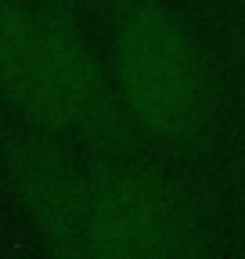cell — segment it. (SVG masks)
<instances>
[{
	"mask_svg": "<svg viewBox=\"0 0 245 259\" xmlns=\"http://www.w3.org/2000/svg\"><path fill=\"white\" fill-rule=\"evenodd\" d=\"M58 4H65V8H76V4H79V0H58Z\"/></svg>",
	"mask_w": 245,
	"mask_h": 259,
	"instance_id": "obj_6",
	"label": "cell"
},
{
	"mask_svg": "<svg viewBox=\"0 0 245 259\" xmlns=\"http://www.w3.org/2000/svg\"><path fill=\"white\" fill-rule=\"evenodd\" d=\"M105 4H108V11H112V15H119L123 8H127V4H130V0H105Z\"/></svg>",
	"mask_w": 245,
	"mask_h": 259,
	"instance_id": "obj_5",
	"label": "cell"
},
{
	"mask_svg": "<svg viewBox=\"0 0 245 259\" xmlns=\"http://www.w3.org/2000/svg\"><path fill=\"white\" fill-rule=\"evenodd\" d=\"M191 216L155 169L105 162L87 180V259H188Z\"/></svg>",
	"mask_w": 245,
	"mask_h": 259,
	"instance_id": "obj_2",
	"label": "cell"
},
{
	"mask_svg": "<svg viewBox=\"0 0 245 259\" xmlns=\"http://www.w3.org/2000/svg\"><path fill=\"white\" fill-rule=\"evenodd\" d=\"M22 198L36 212L61 259H87V180L51 141H22L15 151Z\"/></svg>",
	"mask_w": 245,
	"mask_h": 259,
	"instance_id": "obj_4",
	"label": "cell"
},
{
	"mask_svg": "<svg viewBox=\"0 0 245 259\" xmlns=\"http://www.w3.org/2000/svg\"><path fill=\"white\" fill-rule=\"evenodd\" d=\"M112 22L108 69L137 134L195 148L213 122V79L191 32L159 0H130Z\"/></svg>",
	"mask_w": 245,
	"mask_h": 259,
	"instance_id": "obj_1",
	"label": "cell"
},
{
	"mask_svg": "<svg viewBox=\"0 0 245 259\" xmlns=\"http://www.w3.org/2000/svg\"><path fill=\"white\" fill-rule=\"evenodd\" d=\"M0 94L47 137L72 134L44 8L0 0Z\"/></svg>",
	"mask_w": 245,
	"mask_h": 259,
	"instance_id": "obj_3",
	"label": "cell"
}]
</instances>
